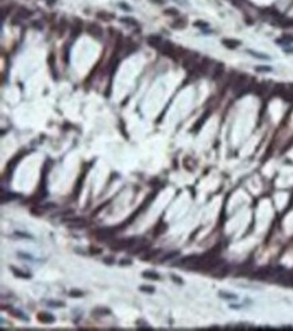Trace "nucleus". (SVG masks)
<instances>
[{
	"mask_svg": "<svg viewBox=\"0 0 293 331\" xmlns=\"http://www.w3.org/2000/svg\"><path fill=\"white\" fill-rule=\"evenodd\" d=\"M18 255H19V257H22V258H29V260H33V257H31V255L24 254V253H18Z\"/></svg>",
	"mask_w": 293,
	"mask_h": 331,
	"instance_id": "nucleus-34",
	"label": "nucleus"
},
{
	"mask_svg": "<svg viewBox=\"0 0 293 331\" xmlns=\"http://www.w3.org/2000/svg\"><path fill=\"white\" fill-rule=\"evenodd\" d=\"M64 222L72 229H83L84 226H86V220L83 218H70V219H65Z\"/></svg>",
	"mask_w": 293,
	"mask_h": 331,
	"instance_id": "nucleus-4",
	"label": "nucleus"
},
{
	"mask_svg": "<svg viewBox=\"0 0 293 331\" xmlns=\"http://www.w3.org/2000/svg\"><path fill=\"white\" fill-rule=\"evenodd\" d=\"M15 235H18V237H23V238H31V235H29V234H23V233H15Z\"/></svg>",
	"mask_w": 293,
	"mask_h": 331,
	"instance_id": "nucleus-33",
	"label": "nucleus"
},
{
	"mask_svg": "<svg viewBox=\"0 0 293 331\" xmlns=\"http://www.w3.org/2000/svg\"><path fill=\"white\" fill-rule=\"evenodd\" d=\"M104 262H107V264H112V261H111V258H105Z\"/></svg>",
	"mask_w": 293,
	"mask_h": 331,
	"instance_id": "nucleus-38",
	"label": "nucleus"
},
{
	"mask_svg": "<svg viewBox=\"0 0 293 331\" xmlns=\"http://www.w3.org/2000/svg\"><path fill=\"white\" fill-rule=\"evenodd\" d=\"M120 7H122V8H124V10H129V11L131 10V8H130L129 5H127V4H123V3H122V4H120Z\"/></svg>",
	"mask_w": 293,
	"mask_h": 331,
	"instance_id": "nucleus-37",
	"label": "nucleus"
},
{
	"mask_svg": "<svg viewBox=\"0 0 293 331\" xmlns=\"http://www.w3.org/2000/svg\"><path fill=\"white\" fill-rule=\"evenodd\" d=\"M178 255V251H174V253H170V254H168L166 257L164 258V260H170V258H173V257H177Z\"/></svg>",
	"mask_w": 293,
	"mask_h": 331,
	"instance_id": "nucleus-30",
	"label": "nucleus"
},
{
	"mask_svg": "<svg viewBox=\"0 0 293 331\" xmlns=\"http://www.w3.org/2000/svg\"><path fill=\"white\" fill-rule=\"evenodd\" d=\"M33 15V11H30L29 8H26V7H19L18 8V11H16V16L12 19V23L14 24H18V23H20V20H23V19H29V18Z\"/></svg>",
	"mask_w": 293,
	"mask_h": 331,
	"instance_id": "nucleus-2",
	"label": "nucleus"
},
{
	"mask_svg": "<svg viewBox=\"0 0 293 331\" xmlns=\"http://www.w3.org/2000/svg\"><path fill=\"white\" fill-rule=\"evenodd\" d=\"M185 26H186V22H185V19H182V18H180V19H176L172 24H170V27H173V29H177V30L184 29Z\"/></svg>",
	"mask_w": 293,
	"mask_h": 331,
	"instance_id": "nucleus-13",
	"label": "nucleus"
},
{
	"mask_svg": "<svg viewBox=\"0 0 293 331\" xmlns=\"http://www.w3.org/2000/svg\"><path fill=\"white\" fill-rule=\"evenodd\" d=\"M255 70L257 72H270L272 70V68L270 66H257L255 68Z\"/></svg>",
	"mask_w": 293,
	"mask_h": 331,
	"instance_id": "nucleus-25",
	"label": "nucleus"
},
{
	"mask_svg": "<svg viewBox=\"0 0 293 331\" xmlns=\"http://www.w3.org/2000/svg\"><path fill=\"white\" fill-rule=\"evenodd\" d=\"M158 253H160V250H153V251H149V254H146L145 257H143V260H145V261H151L153 258H154L155 255L158 254Z\"/></svg>",
	"mask_w": 293,
	"mask_h": 331,
	"instance_id": "nucleus-18",
	"label": "nucleus"
},
{
	"mask_svg": "<svg viewBox=\"0 0 293 331\" xmlns=\"http://www.w3.org/2000/svg\"><path fill=\"white\" fill-rule=\"evenodd\" d=\"M142 250H146V246H139V247L136 249V250H134L132 253H135V254H138V253H141Z\"/></svg>",
	"mask_w": 293,
	"mask_h": 331,
	"instance_id": "nucleus-35",
	"label": "nucleus"
},
{
	"mask_svg": "<svg viewBox=\"0 0 293 331\" xmlns=\"http://www.w3.org/2000/svg\"><path fill=\"white\" fill-rule=\"evenodd\" d=\"M220 296L224 299H232V300L236 299V295H228V293H220Z\"/></svg>",
	"mask_w": 293,
	"mask_h": 331,
	"instance_id": "nucleus-26",
	"label": "nucleus"
},
{
	"mask_svg": "<svg viewBox=\"0 0 293 331\" xmlns=\"http://www.w3.org/2000/svg\"><path fill=\"white\" fill-rule=\"evenodd\" d=\"M138 239L136 238H129L123 241H118L112 245V250H123V249H131L134 245H136Z\"/></svg>",
	"mask_w": 293,
	"mask_h": 331,
	"instance_id": "nucleus-1",
	"label": "nucleus"
},
{
	"mask_svg": "<svg viewBox=\"0 0 293 331\" xmlns=\"http://www.w3.org/2000/svg\"><path fill=\"white\" fill-rule=\"evenodd\" d=\"M141 291L147 292V293H154L155 288H154V287H150V285H142L141 287Z\"/></svg>",
	"mask_w": 293,
	"mask_h": 331,
	"instance_id": "nucleus-22",
	"label": "nucleus"
},
{
	"mask_svg": "<svg viewBox=\"0 0 293 331\" xmlns=\"http://www.w3.org/2000/svg\"><path fill=\"white\" fill-rule=\"evenodd\" d=\"M83 295L84 293L81 291H77V289H73V291H70V293H69L70 297H83Z\"/></svg>",
	"mask_w": 293,
	"mask_h": 331,
	"instance_id": "nucleus-23",
	"label": "nucleus"
},
{
	"mask_svg": "<svg viewBox=\"0 0 293 331\" xmlns=\"http://www.w3.org/2000/svg\"><path fill=\"white\" fill-rule=\"evenodd\" d=\"M160 50L165 57H173L174 53H176V48L173 46L172 42H162Z\"/></svg>",
	"mask_w": 293,
	"mask_h": 331,
	"instance_id": "nucleus-5",
	"label": "nucleus"
},
{
	"mask_svg": "<svg viewBox=\"0 0 293 331\" xmlns=\"http://www.w3.org/2000/svg\"><path fill=\"white\" fill-rule=\"evenodd\" d=\"M95 311H100L101 312L100 315H110V312H111L110 310H107V308H96Z\"/></svg>",
	"mask_w": 293,
	"mask_h": 331,
	"instance_id": "nucleus-27",
	"label": "nucleus"
},
{
	"mask_svg": "<svg viewBox=\"0 0 293 331\" xmlns=\"http://www.w3.org/2000/svg\"><path fill=\"white\" fill-rule=\"evenodd\" d=\"M165 15H169V16H177L178 15V11L176 8H166L165 10Z\"/></svg>",
	"mask_w": 293,
	"mask_h": 331,
	"instance_id": "nucleus-19",
	"label": "nucleus"
},
{
	"mask_svg": "<svg viewBox=\"0 0 293 331\" xmlns=\"http://www.w3.org/2000/svg\"><path fill=\"white\" fill-rule=\"evenodd\" d=\"M86 33L96 39H100L103 37V29L97 23H89L88 26H86Z\"/></svg>",
	"mask_w": 293,
	"mask_h": 331,
	"instance_id": "nucleus-3",
	"label": "nucleus"
},
{
	"mask_svg": "<svg viewBox=\"0 0 293 331\" xmlns=\"http://www.w3.org/2000/svg\"><path fill=\"white\" fill-rule=\"evenodd\" d=\"M247 53H250L251 55H254V57H257V58H261V60H267V55H262L261 53H257V52H253V50H247Z\"/></svg>",
	"mask_w": 293,
	"mask_h": 331,
	"instance_id": "nucleus-21",
	"label": "nucleus"
},
{
	"mask_svg": "<svg viewBox=\"0 0 293 331\" xmlns=\"http://www.w3.org/2000/svg\"><path fill=\"white\" fill-rule=\"evenodd\" d=\"M208 114H210V112H205V114L203 115V116L200 118V119H199L197 122H196V124H195V126H193V131H195V133H197V131L200 130V127L203 126V124H204V122H205V119H207Z\"/></svg>",
	"mask_w": 293,
	"mask_h": 331,
	"instance_id": "nucleus-14",
	"label": "nucleus"
},
{
	"mask_svg": "<svg viewBox=\"0 0 293 331\" xmlns=\"http://www.w3.org/2000/svg\"><path fill=\"white\" fill-rule=\"evenodd\" d=\"M96 18L100 20H104V22H110L115 18V15L110 14V12H107V11H99L97 14H96Z\"/></svg>",
	"mask_w": 293,
	"mask_h": 331,
	"instance_id": "nucleus-10",
	"label": "nucleus"
},
{
	"mask_svg": "<svg viewBox=\"0 0 293 331\" xmlns=\"http://www.w3.org/2000/svg\"><path fill=\"white\" fill-rule=\"evenodd\" d=\"M33 27H35V29H39V30H41V29H42V23H41L39 20H35V22L33 23Z\"/></svg>",
	"mask_w": 293,
	"mask_h": 331,
	"instance_id": "nucleus-31",
	"label": "nucleus"
},
{
	"mask_svg": "<svg viewBox=\"0 0 293 331\" xmlns=\"http://www.w3.org/2000/svg\"><path fill=\"white\" fill-rule=\"evenodd\" d=\"M38 320L41 323H51V322H54V316H51L48 312H41L38 314Z\"/></svg>",
	"mask_w": 293,
	"mask_h": 331,
	"instance_id": "nucleus-11",
	"label": "nucleus"
},
{
	"mask_svg": "<svg viewBox=\"0 0 293 331\" xmlns=\"http://www.w3.org/2000/svg\"><path fill=\"white\" fill-rule=\"evenodd\" d=\"M172 279H173V280H176V283H180V284L182 283V280H181V279H178V277H176V276H172Z\"/></svg>",
	"mask_w": 293,
	"mask_h": 331,
	"instance_id": "nucleus-36",
	"label": "nucleus"
},
{
	"mask_svg": "<svg viewBox=\"0 0 293 331\" xmlns=\"http://www.w3.org/2000/svg\"><path fill=\"white\" fill-rule=\"evenodd\" d=\"M222 73H223V66L222 65H217L216 69H215V73H214V79H219Z\"/></svg>",
	"mask_w": 293,
	"mask_h": 331,
	"instance_id": "nucleus-20",
	"label": "nucleus"
},
{
	"mask_svg": "<svg viewBox=\"0 0 293 331\" xmlns=\"http://www.w3.org/2000/svg\"><path fill=\"white\" fill-rule=\"evenodd\" d=\"M64 54H65V62H68V54H69V46H65L64 49Z\"/></svg>",
	"mask_w": 293,
	"mask_h": 331,
	"instance_id": "nucleus-32",
	"label": "nucleus"
},
{
	"mask_svg": "<svg viewBox=\"0 0 293 331\" xmlns=\"http://www.w3.org/2000/svg\"><path fill=\"white\" fill-rule=\"evenodd\" d=\"M83 179H84V174H83V176H81L80 179H79V181H77V187H76V191H74V196H76V198H77V196H79L80 188H81V185H83V184H81V181H83Z\"/></svg>",
	"mask_w": 293,
	"mask_h": 331,
	"instance_id": "nucleus-24",
	"label": "nucleus"
},
{
	"mask_svg": "<svg viewBox=\"0 0 293 331\" xmlns=\"http://www.w3.org/2000/svg\"><path fill=\"white\" fill-rule=\"evenodd\" d=\"M12 272H14V274L16 277H20V279H30V274L29 273H22V272L19 269H15V268H11Z\"/></svg>",
	"mask_w": 293,
	"mask_h": 331,
	"instance_id": "nucleus-16",
	"label": "nucleus"
},
{
	"mask_svg": "<svg viewBox=\"0 0 293 331\" xmlns=\"http://www.w3.org/2000/svg\"><path fill=\"white\" fill-rule=\"evenodd\" d=\"M49 305H51V307H64V304L58 301H49Z\"/></svg>",
	"mask_w": 293,
	"mask_h": 331,
	"instance_id": "nucleus-29",
	"label": "nucleus"
},
{
	"mask_svg": "<svg viewBox=\"0 0 293 331\" xmlns=\"http://www.w3.org/2000/svg\"><path fill=\"white\" fill-rule=\"evenodd\" d=\"M14 315H15V316H16V318H19V319H22V320H27V318L24 316V315H22V312H20V311H15V314H14Z\"/></svg>",
	"mask_w": 293,
	"mask_h": 331,
	"instance_id": "nucleus-28",
	"label": "nucleus"
},
{
	"mask_svg": "<svg viewBox=\"0 0 293 331\" xmlns=\"http://www.w3.org/2000/svg\"><path fill=\"white\" fill-rule=\"evenodd\" d=\"M124 24H129V26H136V20L134 18H122L120 19Z\"/></svg>",
	"mask_w": 293,
	"mask_h": 331,
	"instance_id": "nucleus-17",
	"label": "nucleus"
},
{
	"mask_svg": "<svg viewBox=\"0 0 293 331\" xmlns=\"http://www.w3.org/2000/svg\"><path fill=\"white\" fill-rule=\"evenodd\" d=\"M142 276L145 277V279H149V280H160L161 279L160 274L154 273V272H143Z\"/></svg>",
	"mask_w": 293,
	"mask_h": 331,
	"instance_id": "nucleus-15",
	"label": "nucleus"
},
{
	"mask_svg": "<svg viewBox=\"0 0 293 331\" xmlns=\"http://www.w3.org/2000/svg\"><path fill=\"white\" fill-rule=\"evenodd\" d=\"M239 41H236V39H223V45L226 46V48H228V49H235V48H238L239 46Z\"/></svg>",
	"mask_w": 293,
	"mask_h": 331,
	"instance_id": "nucleus-12",
	"label": "nucleus"
},
{
	"mask_svg": "<svg viewBox=\"0 0 293 331\" xmlns=\"http://www.w3.org/2000/svg\"><path fill=\"white\" fill-rule=\"evenodd\" d=\"M147 43L151 46V48L160 49L161 45H162V39H161V37H158V35H149L147 37Z\"/></svg>",
	"mask_w": 293,
	"mask_h": 331,
	"instance_id": "nucleus-7",
	"label": "nucleus"
},
{
	"mask_svg": "<svg viewBox=\"0 0 293 331\" xmlns=\"http://www.w3.org/2000/svg\"><path fill=\"white\" fill-rule=\"evenodd\" d=\"M23 155H24V153H20L19 155H15V157H14V158H12V160L10 161V164L7 165V170H8V173H11V172L14 170V168L16 166V164H18V162H19V161L22 160V158H23ZM7 170H5V172H7Z\"/></svg>",
	"mask_w": 293,
	"mask_h": 331,
	"instance_id": "nucleus-9",
	"label": "nucleus"
},
{
	"mask_svg": "<svg viewBox=\"0 0 293 331\" xmlns=\"http://www.w3.org/2000/svg\"><path fill=\"white\" fill-rule=\"evenodd\" d=\"M81 33H83V22L80 19H74L72 22V26H70V35L73 37V38H76Z\"/></svg>",
	"mask_w": 293,
	"mask_h": 331,
	"instance_id": "nucleus-6",
	"label": "nucleus"
},
{
	"mask_svg": "<svg viewBox=\"0 0 293 331\" xmlns=\"http://www.w3.org/2000/svg\"><path fill=\"white\" fill-rule=\"evenodd\" d=\"M114 233L115 231L111 229H101V230H97L95 234L97 235L99 239H107V238H111V237L114 235Z\"/></svg>",
	"mask_w": 293,
	"mask_h": 331,
	"instance_id": "nucleus-8",
	"label": "nucleus"
}]
</instances>
